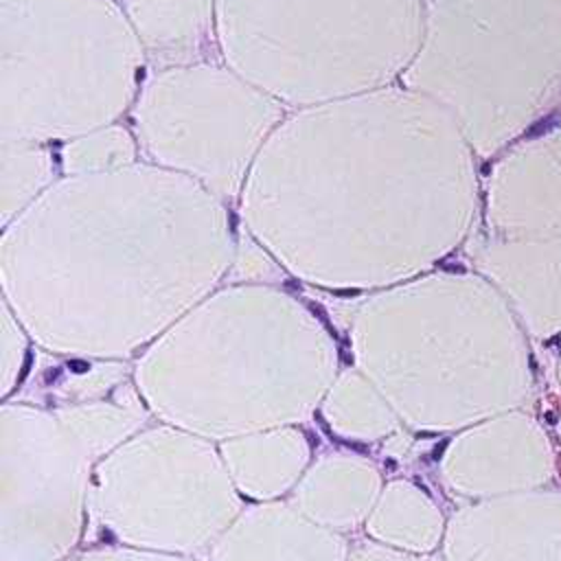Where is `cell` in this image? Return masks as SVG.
<instances>
[{"mask_svg":"<svg viewBox=\"0 0 561 561\" xmlns=\"http://www.w3.org/2000/svg\"><path fill=\"white\" fill-rule=\"evenodd\" d=\"M202 307L217 333L191 309L138 362V390L164 423L228 440L296 423L329 392L337 364L329 331L280 348L322 329L318 320L272 346L311 313L287 333L263 335L221 331L208 298Z\"/></svg>","mask_w":561,"mask_h":561,"instance_id":"cell-1","label":"cell"},{"mask_svg":"<svg viewBox=\"0 0 561 561\" xmlns=\"http://www.w3.org/2000/svg\"><path fill=\"white\" fill-rule=\"evenodd\" d=\"M403 81L493 153L561 94V0H434Z\"/></svg>","mask_w":561,"mask_h":561,"instance_id":"cell-2","label":"cell"},{"mask_svg":"<svg viewBox=\"0 0 561 561\" xmlns=\"http://www.w3.org/2000/svg\"><path fill=\"white\" fill-rule=\"evenodd\" d=\"M136 408L2 405V561H59L81 533L101 458L140 432Z\"/></svg>","mask_w":561,"mask_h":561,"instance_id":"cell-3","label":"cell"},{"mask_svg":"<svg viewBox=\"0 0 561 561\" xmlns=\"http://www.w3.org/2000/svg\"><path fill=\"white\" fill-rule=\"evenodd\" d=\"M88 511L125 546L188 554L210 548L241 502L208 438L153 427L96 462Z\"/></svg>","mask_w":561,"mask_h":561,"instance_id":"cell-4","label":"cell"},{"mask_svg":"<svg viewBox=\"0 0 561 561\" xmlns=\"http://www.w3.org/2000/svg\"><path fill=\"white\" fill-rule=\"evenodd\" d=\"M210 561H346L337 530L309 519L294 504L267 502L237 515L208 552Z\"/></svg>","mask_w":561,"mask_h":561,"instance_id":"cell-5","label":"cell"},{"mask_svg":"<svg viewBox=\"0 0 561 561\" xmlns=\"http://www.w3.org/2000/svg\"><path fill=\"white\" fill-rule=\"evenodd\" d=\"M219 451L241 493L272 500L298 484L311 449L302 432L283 425L221 440Z\"/></svg>","mask_w":561,"mask_h":561,"instance_id":"cell-6","label":"cell"},{"mask_svg":"<svg viewBox=\"0 0 561 561\" xmlns=\"http://www.w3.org/2000/svg\"><path fill=\"white\" fill-rule=\"evenodd\" d=\"M131 22L142 50L182 66L202 55L210 31V0H131Z\"/></svg>","mask_w":561,"mask_h":561,"instance_id":"cell-7","label":"cell"},{"mask_svg":"<svg viewBox=\"0 0 561 561\" xmlns=\"http://www.w3.org/2000/svg\"><path fill=\"white\" fill-rule=\"evenodd\" d=\"M55 162L42 142L2 138V224L20 217L50 182Z\"/></svg>","mask_w":561,"mask_h":561,"instance_id":"cell-8","label":"cell"},{"mask_svg":"<svg viewBox=\"0 0 561 561\" xmlns=\"http://www.w3.org/2000/svg\"><path fill=\"white\" fill-rule=\"evenodd\" d=\"M134 142L123 129H105L96 136L77 138L66 147V169L75 175L96 173V169H121L134 160Z\"/></svg>","mask_w":561,"mask_h":561,"instance_id":"cell-9","label":"cell"},{"mask_svg":"<svg viewBox=\"0 0 561 561\" xmlns=\"http://www.w3.org/2000/svg\"><path fill=\"white\" fill-rule=\"evenodd\" d=\"M26 359V333L20 329V320L7 302H2V399L15 390Z\"/></svg>","mask_w":561,"mask_h":561,"instance_id":"cell-10","label":"cell"},{"mask_svg":"<svg viewBox=\"0 0 561 561\" xmlns=\"http://www.w3.org/2000/svg\"><path fill=\"white\" fill-rule=\"evenodd\" d=\"M346 561H416L412 552L392 548L381 541H355L348 546V559Z\"/></svg>","mask_w":561,"mask_h":561,"instance_id":"cell-11","label":"cell"},{"mask_svg":"<svg viewBox=\"0 0 561 561\" xmlns=\"http://www.w3.org/2000/svg\"><path fill=\"white\" fill-rule=\"evenodd\" d=\"M316 188H318V193H322V191H329V182L316 180ZM243 193H252V191H243ZM256 195H298V193H256Z\"/></svg>","mask_w":561,"mask_h":561,"instance_id":"cell-12","label":"cell"}]
</instances>
